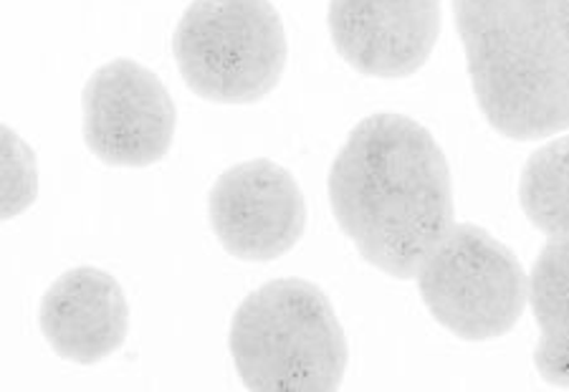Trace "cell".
Wrapping results in <instances>:
<instances>
[{
	"label": "cell",
	"instance_id": "obj_1",
	"mask_svg": "<svg viewBox=\"0 0 569 392\" xmlns=\"http://www.w3.org/2000/svg\"><path fill=\"white\" fill-rule=\"evenodd\" d=\"M329 203L360 257L392 279H416L456 223L446 154L406 114L380 112L355 127L329 170Z\"/></svg>",
	"mask_w": 569,
	"mask_h": 392
},
{
	"label": "cell",
	"instance_id": "obj_2",
	"mask_svg": "<svg viewBox=\"0 0 569 392\" xmlns=\"http://www.w3.org/2000/svg\"><path fill=\"white\" fill-rule=\"evenodd\" d=\"M456 29L481 114L501 137L569 130V53L557 0H453Z\"/></svg>",
	"mask_w": 569,
	"mask_h": 392
},
{
	"label": "cell",
	"instance_id": "obj_3",
	"mask_svg": "<svg viewBox=\"0 0 569 392\" xmlns=\"http://www.w3.org/2000/svg\"><path fill=\"white\" fill-rule=\"evenodd\" d=\"M231 358L246 390L332 392L347 372V336L325 291L307 279H273L236 309Z\"/></svg>",
	"mask_w": 569,
	"mask_h": 392
},
{
	"label": "cell",
	"instance_id": "obj_4",
	"mask_svg": "<svg viewBox=\"0 0 569 392\" xmlns=\"http://www.w3.org/2000/svg\"><path fill=\"white\" fill-rule=\"evenodd\" d=\"M190 91L216 104H253L279 87L287 29L271 0H192L172 33Z\"/></svg>",
	"mask_w": 569,
	"mask_h": 392
},
{
	"label": "cell",
	"instance_id": "obj_5",
	"mask_svg": "<svg viewBox=\"0 0 569 392\" xmlns=\"http://www.w3.org/2000/svg\"><path fill=\"white\" fill-rule=\"evenodd\" d=\"M416 281L436 322L466 342L511 332L529 304V277L517 253L473 223H453Z\"/></svg>",
	"mask_w": 569,
	"mask_h": 392
},
{
	"label": "cell",
	"instance_id": "obj_6",
	"mask_svg": "<svg viewBox=\"0 0 569 392\" xmlns=\"http://www.w3.org/2000/svg\"><path fill=\"white\" fill-rule=\"evenodd\" d=\"M81 132L109 168H150L172 148L178 112L160 77L134 59H114L89 77Z\"/></svg>",
	"mask_w": 569,
	"mask_h": 392
},
{
	"label": "cell",
	"instance_id": "obj_7",
	"mask_svg": "<svg viewBox=\"0 0 569 392\" xmlns=\"http://www.w3.org/2000/svg\"><path fill=\"white\" fill-rule=\"evenodd\" d=\"M208 218L220 245L241 261H273L301 241L307 203L297 178L273 160H246L216 180Z\"/></svg>",
	"mask_w": 569,
	"mask_h": 392
},
{
	"label": "cell",
	"instance_id": "obj_8",
	"mask_svg": "<svg viewBox=\"0 0 569 392\" xmlns=\"http://www.w3.org/2000/svg\"><path fill=\"white\" fill-rule=\"evenodd\" d=\"M339 57L375 79H406L426 67L440 36V0H329Z\"/></svg>",
	"mask_w": 569,
	"mask_h": 392
},
{
	"label": "cell",
	"instance_id": "obj_9",
	"mask_svg": "<svg viewBox=\"0 0 569 392\" xmlns=\"http://www.w3.org/2000/svg\"><path fill=\"white\" fill-rule=\"evenodd\" d=\"M39 330L59 358L102 362L122 348L130 332L124 289L112 273L94 267L61 273L41 299Z\"/></svg>",
	"mask_w": 569,
	"mask_h": 392
},
{
	"label": "cell",
	"instance_id": "obj_10",
	"mask_svg": "<svg viewBox=\"0 0 569 392\" xmlns=\"http://www.w3.org/2000/svg\"><path fill=\"white\" fill-rule=\"evenodd\" d=\"M529 306L539 324L537 372L549 385L569 388V235L549 239L537 257Z\"/></svg>",
	"mask_w": 569,
	"mask_h": 392
},
{
	"label": "cell",
	"instance_id": "obj_11",
	"mask_svg": "<svg viewBox=\"0 0 569 392\" xmlns=\"http://www.w3.org/2000/svg\"><path fill=\"white\" fill-rule=\"evenodd\" d=\"M519 203L537 231L549 239L569 235V134L529 154L519 178Z\"/></svg>",
	"mask_w": 569,
	"mask_h": 392
},
{
	"label": "cell",
	"instance_id": "obj_12",
	"mask_svg": "<svg viewBox=\"0 0 569 392\" xmlns=\"http://www.w3.org/2000/svg\"><path fill=\"white\" fill-rule=\"evenodd\" d=\"M0 152H3V165H0V172H3V185H0L3 203H0V215H3V221H11V218L26 213L36 203V195H39V162H36L31 144L8 124L0 130Z\"/></svg>",
	"mask_w": 569,
	"mask_h": 392
},
{
	"label": "cell",
	"instance_id": "obj_13",
	"mask_svg": "<svg viewBox=\"0 0 569 392\" xmlns=\"http://www.w3.org/2000/svg\"><path fill=\"white\" fill-rule=\"evenodd\" d=\"M557 13H559V26H562L567 53H569V0H557Z\"/></svg>",
	"mask_w": 569,
	"mask_h": 392
}]
</instances>
